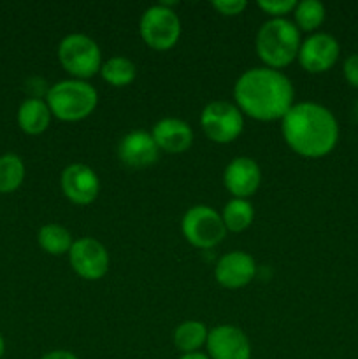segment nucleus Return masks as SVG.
Wrapping results in <instances>:
<instances>
[{
	"mask_svg": "<svg viewBox=\"0 0 358 359\" xmlns=\"http://www.w3.org/2000/svg\"><path fill=\"white\" fill-rule=\"evenodd\" d=\"M140 37L150 48L165 51L174 48L181 37V20L171 2H160L147 7L139 21Z\"/></svg>",
	"mask_w": 358,
	"mask_h": 359,
	"instance_id": "423d86ee",
	"label": "nucleus"
},
{
	"mask_svg": "<svg viewBox=\"0 0 358 359\" xmlns=\"http://www.w3.org/2000/svg\"><path fill=\"white\" fill-rule=\"evenodd\" d=\"M288 146L304 158L326 156L339 140V125L330 109L316 102H298L281 118Z\"/></svg>",
	"mask_w": 358,
	"mask_h": 359,
	"instance_id": "f03ea898",
	"label": "nucleus"
},
{
	"mask_svg": "<svg viewBox=\"0 0 358 359\" xmlns=\"http://www.w3.org/2000/svg\"><path fill=\"white\" fill-rule=\"evenodd\" d=\"M98 93L84 79H63L46 91V104L53 116L63 121H79L95 111Z\"/></svg>",
	"mask_w": 358,
	"mask_h": 359,
	"instance_id": "20e7f679",
	"label": "nucleus"
},
{
	"mask_svg": "<svg viewBox=\"0 0 358 359\" xmlns=\"http://www.w3.org/2000/svg\"><path fill=\"white\" fill-rule=\"evenodd\" d=\"M179 359H209V356L202 353H192V354H183Z\"/></svg>",
	"mask_w": 358,
	"mask_h": 359,
	"instance_id": "cd10ccee",
	"label": "nucleus"
},
{
	"mask_svg": "<svg viewBox=\"0 0 358 359\" xmlns=\"http://www.w3.org/2000/svg\"><path fill=\"white\" fill-rule=\"evenodd\" d=\"M235 105L260 121L281 119L293 105V83L286 74L270 67H253L239 76L234 86Z\"/></svg>",
	"mask_w": 358,
	"mask_h": 359,
	"instance_id": "f257e3e1",
	"label": "nucleus"
},
{
	"mask_svg": "<svg viewBox=\"0 0 358 359\" xmlns=\"http://www.w3.org/2000/svg\"><path fill=\"white\" fill-rule=\"evenodd\" d=\"M58 58L63 69L76 79H84L100 72L102 51L95 39L90 35L74 34L65 35L58 44Z\"/></svg>",
	"mask_w": 358,
	"mask_h": 359,
	"instance_id": "39448f33",
	"label": "nucleus"
},
{
	"mask_svg": "<svg viewBox=\"0 0 358 359\" xmlns=\"http://www.w3.org/2000/svg\"><path fill=\"white\" fill-rule=\"evenodd\" d=\"M227 231H242L253 223L255 209L248 198H232L221 210Z\"/></svg>",
	"mask_w": 358,
	"mask_h": 359,
	"instance_id": "412c9836",
	"label": "nucleus"
},
{
	"mask_svg": "<svg viewBox=\"0 0 358 359\" xmlns=\"http://www.w3.org/2000/svg\"><path fill=\"white\" fill-rule=\"evenodd\" d=\"M206 325L200 321H185L175 328L174 332V346L181 351L183 354L199 353L202 346L207 342Z\"/></svg>",
	"mask_w": 358,
	"mask_h": 359,
	"instance_id": "a211bd4d",
	"label": "nucleus"
},
{
	"mask_svg": "<svg viewBox=\"0 0 358 359\" xmlns=\"http://www.w3.org/2000/svg\"><path fill=\"white\" fill-rule=\"evenodd\" d=\"M70 265L74 272L86 280H98L109 270V252L100 241L83 237L74 241L69 251Z\"/></svg>",
	"mask_w": 358,
	"mask_h": 359,
	"instance_id": "1a4fd4ad",
	"label": "nucleus"
},
{
	"mask_svg": "<svg viewBox=\"0 0 358 359\" xmlns=\"http://www.w3.org/2000/svg\"><path fill=\"white\" fill-rule=\"evenodd\" d=\"M37 241L39 245H41L46 252H49V255L53 256L65 255V252L70 251V248H72L74 244L70 231L67 230L65 226L56 223L44 224V226L39 230Z\"/></svg>",
	"mask_w": 358,
	"mask_h": 359,
	"instance_id": "aec40b11",
	"label": "nucleus"
},
{
	"mask_svg": "<svg viewBox=\"0 0 358 359\" xmlns=\"http://www.w3.org/2000/svg\"><path fill=\"white\" fill-rule=\"evenodd\" d=\"M325 6L319 0H302L297 2L293 9V16L298 30L304 32H312L318 27H321V23L325 21Z\"/></svg>",
	"mask_w": 358,
	"mask_h": 359,
	"instance_id": "4be33fe9",
	"label": "nucleus"
},
{
	"mask_svg": "<svg viewBox=\"0 0 358 359\" xmlns=\"http://www.w3.org/2000/svg\"><path fill=\"white\" fill-rule=\"evenodd\" d=\"M100 74L104 77V81H107L109 84L116 88L128 86L137 76V67L135 63L130 58L121 55H114L109 60L102 62Z\"/></svg>",
	"mask_w": 358,
	"mask_h": 359,
	"instance_id": "6ab92c4d",
	"label": "nucleus"
},
{
	"mask_svg": "<svg viewBox=\"0 0 358 359\" xmlns=\"http://www.w3.org/2000/svg\"><path fill=\"white\" fill-rule=\"evenodd\" d=\"M339 53L340 46L333 35L326 32H316L302 41L297 58L307 72L319 74L333 67L339 58Z\"/></svg>",
	"mask_w": 358,
	"mask_h": 359,
	"instance_id": "9d476101",
	"label": "nucleus"
},
{
	"mask_svg": "<svg viewBox=\"0 0 358 359\" xmlns=\"http://www.w3.org/2000/svg\"><path fill=\"white\" fill-rule=\"evenodd\" d=\"M223 182L234 198H248L258 189L262 182V170L253 158H234L225 167Z\"/></svg>",
	"mask_w": 358,
	"mask_h": 359,
	"instance_id": "2eb2a0df",
	"label": "nucleus"
},
{
	"mask_svg": "<svg viewBox=\"0 0 358 359\" xmlns=\"http://www.w3.org/2000/svg\"><path fill=\"white\" fill-rule=\"evenodd\" d=\"M160 156V147L146 130H132L118 144V158L130 168H146Z\"/></svg>",
	"mask_w": 358,
	"mask_h": 359,
	"instance_id": "ddd939ff",
	"label": "nucleus"
},
{
	"mask_svg": "<svg viewBox=\"0 0 358 359\" xmlns=\"http://www.w3.org/2000/svg\"><path fill=\"white\" fill-rule=\"evenodd\" d=\"M300 44V30L288 18H270L256 32V53L270 69L290 65L298 56Z\"/></svg>",
	"mask_w": 358,
	"mask_h": 359,
	"instance_id": "7ed1b4c3",
	"label": "nucleus"
},
{
	"mask_svg": "<svg viewBox=\"0 0 358 359\" xmlns=\"http://www.w3.org/2000/svg\"><path fill=\"white\" fill-rule=\"evenodd\" d=\"M181 230L186 241L200 249L214 248L227 235L223 217L209 205L190 207L183 216Z\"/></svg>",
	"mask_w": 358,
	"mask_h": 359,
	"instance_id": "0eeeda50",
	"label": "nucleus"
},
{
	"mask_svg": "<svg viewBox=\"0 0 358 359\" xmlns=\"http://www.w3.org/2000/svg\"><path fill=\"white\" fill-rule=\"evenodd\" d=\"M206 346L209 359H251V344L237 326L221 325L213 328Z\"/></svg>",
	"mask_w": 358,
	"mask_h": 359,
	"instance_id": "f8f14e48",
	"label": "nucleus"
},
{
	"mask_svg": "<svg viewBox=\"0 0 358 359\" xmlns=\"http://www.w3.org/2000/svg\"><path fill=\"white\" fill-rule=\"evenodd\" d=\"M213 7L225 16H235L248 7V2L246 0H214Z\"/></svg>",
	"mask_w": 358,
	"mask_h": 359,
	"instance_id": "393cba45",
	"label": "nucleus"
},
{
	"mask_svg": "<svg viewBox=\"0 0 358 359\" xmlns=\"http://www.w3.org/2000/svg\"><path fill=\"white\" fill-rule=\"evenodd\" d=\"M256 273V263L253 256L244 251H230L221 256L214 269L218 283L228 290H239L248 286Z\"/></svg>",
	"mask_w": 358,
	"mask_h": 359,
	"instance_id": "4468645a",
	"label": "nucleus"
},
{
	"mask_svg": "<svg viewBox=\"0 0 358 359\" xmlns=\"http://www.w3.org/2000/svg\"><path fill=\"white\" fill-rule=\"evenodd\" d=\"M200 126L211 140L228 144L241 135L244 128V114L232 102L213 100L202 109Z\"/></svg>",
	"mask_w": 358,
	"mask_h": 359,
	"instance_id": "6e6552de",
	"label": "nucleus"
},
{
	"mask_svg": "<svg viewBox=\"0 0 358 359\" xmlns=\"http://www.w3.org/2000/svg\"><path fill=\"white\" fill-rule=\"evenodd\" d=\"M4 351H6V342H4V337L0 335V358L4 356Z\"/></svg>",
	"mask_w": 358,
	"mask_h": 359,
	"instance_id": "c85d7f7f",
	"label": "nucleus"
},
{
	"mask_svg": "<svg viewBox=\"0 0 358 359\" xmlns=\"http://www.w3.org/2000/svg\"><path fill=\"white\" fill-rule=\"evenodd\" d=\"M295 6H297L295 0H258L260 9H263L272 18H284V14L293 11Z\"/></svg>",
	"mask_w": 358,
	"mask_h": 359,
	"instance_id": "b1692460",
	"label": "nucleus"
},
{
	"mask_svg": "<svg viewBox=\"0 0 358 359\" xmlns=\"http://www.w3.org/2000/svg\"><path fill=\"white\" fill-rule=\"evenodd\" d=\"M51 111H49L46 100L39 97L27 98L18 109V125L23 132L30 135H39L44 132L51 121Z\"/></svg>",
	"mask_w": 358,
	"mask_h": 359,
	"instance_id": "f3484780",
	"label": "nucleus"
},
{
	"mask_svg": "<svg viewBox=\"0 0 358 359\" xmlns=\"http://www.w3.org/2000/svg\"><path fill=\"white\" fill-rule=\"evenodd\" d=\"M62 191L70 202L77 205L91 203L100 191V179L91 167L84 163L67 165L60 175Z\"/></svg>",
	"mask_w": 358,
	"mask_h": 359,
	"instance_id": "9b49d317",
	"label": "nucleus"
},
{
	"mask_svg": "<svg viewBox=\"0 0 358 359\" xmlns=\"http://www.w3.org/2000/svg\"><path fill=\"white\" fill-rule=\"evenodd\" d=\"M343 72L347 83H350L353 88H358V53L350 55L346 60H344Z\"/></svg>",
	"mask_w": 358,
	"mask_h": 359,
	"instance_id": "a878e982",
	"label": "nucleus"
},
{
	"mask_svg": "<svg viewBox=\"0 0 358 359\" xmlns=\"http://www.w3.org/2000/svg\"><path fill=\"white\" fill-rule=\"evenodd\" d=\"M154 142L160 151L171 154L185 153L193 144V130L185 119L179 118H164L153 126Z\"/></svg>",
	"mask_w": 358,
	"mask_h": 359,
	"instance_id": "dca6fc26",
	"label": "nucleus"
},
{
	"mask_svg": "<svg viewBox=\"0 0 358 359\" xmlns=\"http://www.w3.org/2000/svg\"><path fill=\"white\" fill-rule=\"evenodd\" d=\"M25 179V163L18 154L0 156V193H11L21 186Z\"/></svg>",
	"mask_w": 358,
	"mask_h": 359,
	"instance_id": "5701e85b",
	"label": "nucleus"
},
{
	"mask_svg": "<svg viewBox=\"0 0 358 359\" xmlns=\"http://www.w3.org/2000/svg\"><path fill=\"white\" fill-rule=\"evenodd\" d=\"M41 359H79V358H77L76 354L70 353V351L60 349V351H51V353L44 354Z\"/></svg>",
	"mask_w": 358,
	"mask_h": 359,
	"instance_id": "bb28decb",
	"label": "nucleus"
}]
</instances>
